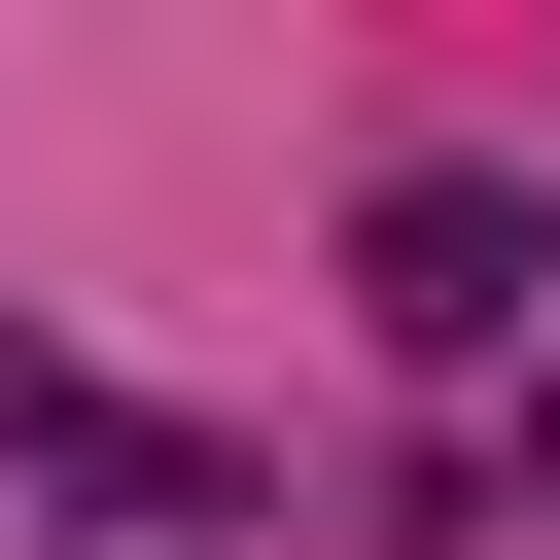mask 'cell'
<instances>
[{
  "mask_svg": "<svg viewBox=\"0 0 560 560\" xmlns=\"http://www.w3.org/2000/svg\"><path fill=\"white\" fill-rule=\"evenodd\" d=\"M490 315H525V210L420 175V210H385V350H490Z\"/></svg>",
  "mask_w": 560,
  "mask_h": 560,
  "instance_id": "6da1fadb",
  "label": "cell"
}]
</instances>
